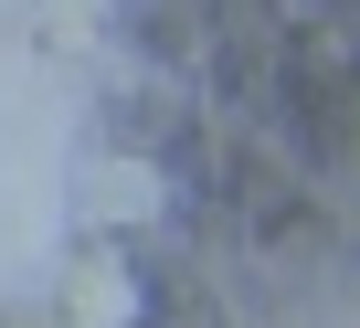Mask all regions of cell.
<instances>
[{
  "label": "cell",
  "instance_id": "obj_1",
  "mask_svg": "<svg viewBox=\"0 0 360 328\" xmlns=\"http://www.w3.org/2000/svg\"><path fill=\"white\" fill-rule=\"evenodd\" d=\"M138 317H148V286L127 254H85L64 275V328H138Z\"/></svg>",
  "mask_w": 360,
  "mask_h": 328
},
{
  "label": "cell",
  "instance_id": "obj_2",
  "mask_svg": "<svg viewBox=\"0 0 360 328\" xmlns=\"http://www.w3.org/2000/svg\"><path fill=\"white\" fill-rule=\"evenodd\" d=\"M159 170L148 159H96L85 170V223H106V233H127V223H159Z\"/></svg>",
  "mask_w": 360,
  "mask_h": 328
}]
</instances>
